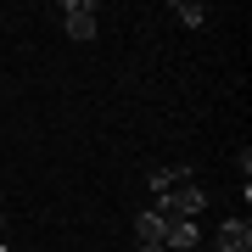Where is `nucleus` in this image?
Here are the masks:
<instances>
[{
	"label": "nucleus",
	"instance_id": "f257e3e1",
	"mask_svg": "<svg viewBox=\"0 0 252 252\" xmlns=\"http://www.w3.org/2000/svg\"><path fill=\"white\" fill-rule=\"evenodd\" d=\"M152 207L162 219H196L207 207V196L196 190V180H190V185H174V190H162V196H152Z\"/></svg>",
	"mask_w": 252,
	"mask_h": 252
},
{
	"label": "nucleus",
	"instance_id": "f03ea898",
	"mask_svg": "<svg viewBox=\"0 0 252 252\" xmlns=\"http://www.w3.org/2000/svg\"><path fill=\"white\" fill-rule=\"evenodd\" d=\"M62 28L67 39H95V0H62Z\"/></svg>",
	"mask_w": 252,
	"mask_h": 252
},
{
	"label": "nucleus",
	"instance_id": "7ed1b4c3",
	"mask_svg": "<svg viewBox=\"0 0 252 252\" xmlns=\"http://www.w3.org/2000/svg\"><path fill=\"white\" fill-rule=\"evenodd\" d=\"M252 247V224L247 219H224V230H219V252H247Z\"/></svg>",
	"mask_w": 252,
	"mask_h": 252
},
{
	"label": "nucleus",
	"instance_id": "20e7f679",
	"mask_svg": "<svg viewBox=\"0 0 252 252\" xmlns=\"http://www.w3.org/2000/svg\"><path fill=\"white\" fill-rule=\"evenodd\" d=\"M162 247H168V252H190V247H196V219H168Z\"/></svg>",
	"mask_w": 252,
	"mask_h": 252
},
{
	"label": "nucleus",
	"instance_id": "39448f33",
	"mask_svg": "<svg viewBox=\"0 0 252 252\" xmlns=\"http://www.w3.org/2000/svg\"><path fill=\"white\" fill-rule=\"evenodd\" d=\"M174 185H190V168L185 162H162V168H152V196H162V190Z\"/></svg>",
	"mask_w": 252,
	"mask_h": 252
},
{
	"label": "nucleus",
	"instance_id": "423d86ee",
	"mask_svg": "<svg viewBox=\"0 0 252 252\" xmlns=\"http://www.w3.org/2000/svg\"><path fill=\"white\" fill-rule=\"evenodd\" d=\"M135 235H140L146 247H162V235H168V219L152 207V213H140V219H135Z\"/></svg>",
	"mask_w": 252,
	"mask_h": 252
},
{
	"label": "nucleus",
	"instance_id": "0eeeda50",
	"mask_svg": "<svg viewBox=\"0 0 252 252\" xmlns=\"http://www.w3.org/2000/svg\"><path fill=\"white\" fill-rule=\"evenodd\" d=\"M174 17H180L185 28H202V23H207V6H190V0H174Z\"/></svg>",
	"mask_w": 252,
	"mask_h": 252
},
{
	"label": "nucleus",
	"instance_id": "6e6552de",
	"mask_svg": "<svg viewBox=\"0 0 252 252\" xmlns=\"http://www.w3.org/2000/svg\"><path fill=\"white\" fill-rule=\"evenodd\" d=\"M140 252H168V247H140Z\"/></svg>",
	"mask_w": 252,
	"mask_h": 252
},
{
	"label": "nucleus",
	"instance_id": "1a4fd4ad",
	"mask_svg": "<svg viewBox=\"0 0 252 252\" xmlns=\"http://www.w3.org/2000/svg\"><path fill=\"white\" fill-rule=\"evenodd\" d=\"M0 230H6V213H0Z\"/></svg>",
	"mask_w": 252,
	"mask_h": 252
},
{
	"label": "nucleus",
	"instance_id": "9d476101",
	"mask_svg": "<svg viewBox=\"0 0 252 252\" xmlns=\"http://www.w3.org/2000/svg\"><path fill=\"white\" fill-rule=\"evenodd\" d=\"M0 252H6V247H0Z\"/></svg>",
	"mask_w": 252,
	"mask_h": 252
}]
</instances>
